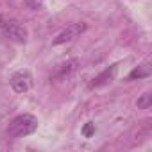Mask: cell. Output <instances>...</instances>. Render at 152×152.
Here are the masks:
<instances>
[{
    "label": "cell",
    "instance_id": "obj_1",
    "mask_svg": "<svg viewBox=\"0 0 152 152\" xmlns=\"http://www.w3.org/2000/svg\"><path fill=\"white\" fill-rule=\"evenodd\" d=\"M38 129V118L34 115H18L16 118L11 120L9 127H7V136L11 138H23V136H29L32 134L34 131Z\"/></svg>",
    "mask_w": 152,
    "mask_h": 152
},
{
    "label": "cell",
    "instance_id": "obj_2",
    "mask_svg": "<svg viewBox=\"0 0 152 152\" xmlns=\"http://www.w3.org/2000/svg\"><path fill=\"white\" fill-rule=\"evenodd\" d=\"M0 31L13 41H18V43H25L27 41V29L13 16L0 15Z\"/></svg>",
    "mask_w": 152,
    "mask_h": 152
},
{
    "label": "cell",
    "instance_id": "obj_3",
    "mask_svg": "<svg viewBox=\"0 0 152 152\" xmlns=\"http://www.w3.org/2000/svg\"><path fill=\"white\" fill-rule=\"evenodd\" d=\"M86 29H88V25H86L84 22H79V23H70L64 31H61V32L54 38L52 45H63V43H68V41H72V39H75V38H79Z\"/></svg>",
    "mask_w": 152,
    "mask_h": 152
},
{
    "label": "cell",
    "instance_id": "obj_4",
    "mask_svg": "<svg viewBox=\"0 0 152 152\" xmlns=\"http://www.w3.org/2000/svg\"><path fill=\"white\" fill-rule=\"evenodd\" d=\"M11 88L16 93H27L32 88V75L27 70H20L11 77Z\"/></svg>",
    "mask_w": 152,
    "mask_h": 152
},
{
    "label": "cell",
    "instance_id": "obj_5",
    "mask_svg": "<svg viewBox=\"0 0 152 152\" xmlns=\"http://www.w3.org/2000/svg\"><path fill=\"white\" fill-rule=\"evenodd\" d=\"M116 70H118V64H111L109 68H106L104 72H100L97 77L90 83V88H100V86H106L109 84L113 79H115V75H116Z\"/></svg>",
    "mask_w": 152,
    "mask_h": 152
},
{
    "label": "cell",
    "instance_id": "obj_6",
    "mask_svg": "<svg viewBox=\"0 0 152 152\" xmlns=\"http://www.w3.org/2000/svg\"><path fill=\"white\" fill-rule=\"evenodd\" d=\"M77 64H79V59H68L66 63L59 64L57 72H56V79H64L66 75H70L75 68H77Z\"/></svg>",
    "mask_w": 152,
    "mask_h": 152
},
{
    "label": "cell",
    "instance_id": "obj_7",
    "mask_svg": "<svg viewBox=\"0 0 152 152\" xmlns=\"http://www.w3.org/2000/svg\"><path fill=\"white\" fill-rule=\"evenodd\" d=\"M150 73H152L150 63H143V64H140L138 68H134V70L129 73V81H134V79H147V77H150Z\"/></svg>",
    "mask_w": 152,
    "mask_h": 152
},
{
    "label": "cell",
    "instance_id": "obj_8",
    "mask_svg": "<svg viewBox=\"0 0 152 152\" xmlns=\"http://www.w3.org/2000/svg\"><path fill=\"white\" fill-rule=\"evenodd\" d=\"M150 104H152V99H150L148 93H145V95H141V97L138 99V107H140V109H148Z\"/></svg>",
    "mask_w": 152,
    "mask_h": 152
},
{
    "label": "cell",
    "instance_id": "obj_9",
    "mask_svg": "<svg viewBox=\"0 0 152 152\" xmlns=\"http://www.w3.org/2000/svg\"><path fill=\"white\" fill-rule=\"evenodd\" d=\"M95 134V124L93 122H88L84 127H83V136L84 138H91Z\"/></svg>",
    "mask_w": 152,
    "mask_h": 152
},
{
    "label": "cell",
    "instance_id": "obj_10",
    "mask_svg": "<svg viewBox=\"0 0 152 152\" xmlns=\"http://www.w3.org/2000/svg\"><path fill=\"white\" fill-rule=\"evenodd\" d=\"M25 6L29 9H39L43 6V0H25Z\"/></svg>",
    "mask_w": 152,
    "mask_h": 152
}]
</instances>
